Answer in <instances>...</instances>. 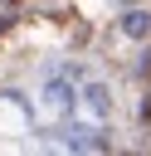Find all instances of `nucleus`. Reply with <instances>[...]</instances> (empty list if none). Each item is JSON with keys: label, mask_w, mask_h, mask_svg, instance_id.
<instances>
[{"label": "nucleus", "mask_w": 151, "mask_h": 156, "mask_svg": "<svg viewBox=\"0 0 151 156\" xmlns=\"http://www.w3.org/2000/svg\"><path fill=\"white\" fill-rule=\"evenodd\" d=\"M146 29H151L146 15H127V34H146Z\"/></svg>", "instance_id": "obj_1"}]
</instances>
